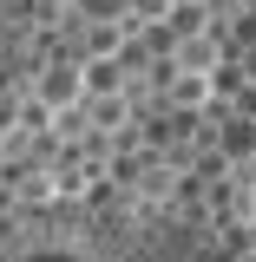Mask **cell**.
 I'll use <instances>...</instances> for the list:
<instances>
[{
  "instance_id": "6da1fadb",
  "label": "cell",
  "mask_w": 256,
  "mask_h": 262,
  "mask_svg": "<svg viewBox=\"0 0 256 262\" xmlns=\"http://www.w3.org/2000/svg\"><path fill=\"white\" fill-rule=\"evenodd\" d=\"M230 59V39L217 27H204V33H184V39H171V66L178 72H217V66Z\"/></svg>"
},
{
  "instance_id": "7a4b0ae2",
  "label": "cell",
  "mask_w": 256,
  "mask_h": 262,
  "mask_svg": "<svg viewBox=\"0 0 256 262\" xmlns=\"http://www.w3.org/2000/svg\"><path fill=\"white\" fill-rule=\"evenodd\" d=\"M105 92H125L119 53H112V59H79V98H105Z\"/></svg>"
},
{
  "instance_id": "3957f363",
  "label": "cell",
  "mask_w": 256,
  "mask_h": 262,
  "mask_svg": "<svg viewBox=\"0 0 256 262\" xmlns=\"http://www.w3.org/2000/svg\"><path fill=\"white\" fill-rule=\"evenodd\" d=\"M164 13H171V0H125V20H138V27H158Z\"/></svg>"
},
{
  "instance_id": "277c9868",
  "label": "cell",
  "mask_w": 256,
  "mask_h": 262,
  "mask_svg": "<svg viewBox=\"0 0 256 262\" xmlns=\"http://www.w3.org/2000/svg\"><path fill=\"white\" fill-rule=\"evenodd\" d=\"M230 66H237V72H243V79H256V39H243V46H237V53H230Z\"/></svg>"
},
{
  "instance_id": "5b68a950",
  "label": "cell",
  "mask_w": 256,
  "mask_h": 262,
  "mask_svg": "<svg viewBox=\"0 0 256 262\" xmlns=\"http://www.w3.org/2000/svg\"><path fill=\"white\" fill-rule=\"evenodd\" d=\"M20 262H72V256H60V249H33V256H20Z\"/></svg>"
},
{
  "instance_id": "8992f818",
  "label": "cell",
  "mask_w": 256,
  "mask_h": 262,
  "mask_svg": "<svg viewBox=\"0 0 256 262\" xmlns=\"http://www.w3.org/2000/svg\"><path fill=\"white\" fill-rule=\"evenodd\" d=\"M171 7H178V0H171Z\"/></svg>"
}]
</instances>
